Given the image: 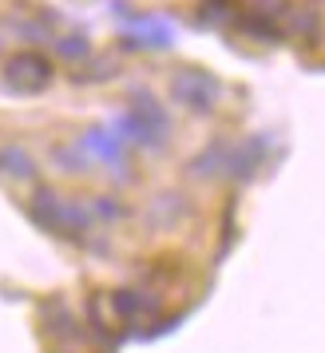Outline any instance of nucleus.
Wrapping results in <instances>:
<instances>
[{
    "mask_svg": "<svg viewBox=\"0 0 325 353\" xmlns=\"http://www.w3.org/2000/svg\"><path fill=\"white\" fill-rule=\"evenodd\" d=\"M214 96H218V83L207 76V72H179L175 76V99L187 103L191 112H211L214 108Z\"/></svg>",
    "mask_w": 325,
    "mask_h": 353,
    "instance_id": "obj_1",
    "label": "nucleus"
},
{
    "mask_svg": "<svg viewBox=\"0 0 325 353\" xmlns=\"http://www.w3.org/2000/svg\"><path fill=\"white\" fill-rule=\"evenodd\" d=\"M48 80H52V64L44 60V56L20 52V56L8 60V83H12L17 92H40Z\"/></svg>",
    "mask_w": 325,
    "mask_h": 353,
    "instance_id": "obj_2",
    "label": "nucleus"
},
{
    "mask_svg": "<svg viewBox=\"0 0 325 353\" xmlns=\"http://www.w3.org/2000/svg\"><path fill=\"white\" fill-rule=\"evenodd\" d=\"M0 163H12V167H8L12 175H32V159H28L24 151H17V147H12V151H4V155H0Z\"/></svg>",
    "mask_w": 325,
    "mask_h": 353,
    "instance_id": "obj_3",
    "label": "nucleus"
}]
</instances>
